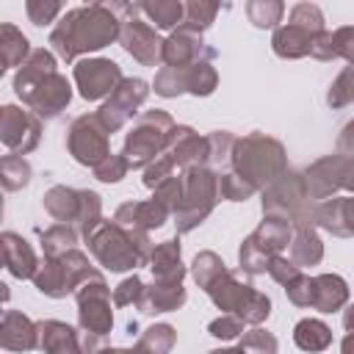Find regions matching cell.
I'll list each match as a JSON object with an SVG mask.
<instances>
[{
    "label": "cell",
    "mask_w": 354,
    "mask_h": 354,
    "mask_svg": "<svg viewBox=\"0 0 354 354\" xmlns=\"http://www.w3.org/2000/svg\"><path fill=\"white\" fill-rule=\"evenodd\" d=\"M119 30V22L113 17L111 6H80L61 17L55 30L50 33V44L58 50L64 61H72L77 53L100 50L105 47Z\"/></svg>",
    "instance_id": "cell-1"
},
{
    "label": "cell",
    "mask_w": 354,
    "mask_h": 354,
    "mask_svg": "<svg viewBox=\"0 0 354 354\" xmlns=\"http://www.w3.org/2000/svg\"><path fill=\"white\" fill-rule=\"evenodd\" d=\"M17 94L44 119L58 116V111L69 102V83L55 72V61L47 50H33L30 61L14 77Z\"/></svg>",
    "instance_id": "cell-2"
},
{
    "label": "cell",
    "mask_w": 354,
    "mask_h": 354,
    "mask_svg": "<svg viewBox=\"0 0 354 354\" xmlns=\"http://www.w3.org/2000/svg\"><path fill=\"white\" fill-rule=\"evenodd\" d=\"M138 232H122L119 227H108V224H97L86 238L91 243V252L97 254V260L113 271H124L130 266H136L144 254L133 249Z\"/></svg>",
    "instance_id": "cell-3"
},
{
    "label": "cell",
    "mask_w": 354,
    "mask_h": 354,
    "mask_svg": "<svg viewBox=\"0 0 354 354\" xmlns=\"http://www.w3.org/2000/svg\"><path fill=\"white\" fill-rule=\"evenodd\" d=\"M94 274L86 266V257L80 252H66L55 260H50L47 266H41L33 277L36 288L47 296H66L72 288H77L80 279H91Z\"/></svg>",
    "instance_id": "cell-4"
},
{
    "label": "cell",
    "mask_w": 354,
    "mask_h": 354,
    "mask_svg": "<svg viewBox=\"0 0 354 354\" xmlns=\"http://www.w3.org/2000/svg\"><path fill=\"white\" fill-rule=\"evenodd\" d=\"M169 127H171V119L166 113H158V111L144 113L138 119V124L130 130L127 144H124V160H127V166L147 163L160 149V144L169 141V133H171Z\"/></svg>",
    "instance_id": "cell-5"
},
{
    "label": "cell",
    "mask_w": 354,
    "mask_h": 354,
    "mask_svg": "<svg viewBox=\"0 0 354 354\" xmlns=\"http://www.w3.org/2000/svg\"><path fill=\"white\" fill-rule=\"evenodd\" d=\"M274 147H277V141L263 138V136H252L238 144L235 163L241 171L249 174L246 180H252V185H257L260 180H271V174L282 166V147L268 155V149H274Z\"/></svg>",
    "instance_id": "cell-6"
},
{
    "label": "cell",
    "mask_w": 354,
    "mask_h": 354,
    "mask_svg": "<svg viewBox=\"0 0 354 354\" xmlns=\"http://www.w3.org/2000/svg\"><path fill=\"white\" fill-rule=\"evenodd\" d=\"M105 133L108 130L100 124L97 116H80V119H75V124L69 130V149H72L75 160L97 169L108 158Z\"/></svg>",
    "instance_id": "cell-7"
},
{
    "label": "cell",
    "mask_w": 354,
    "mask_h": 354,
    "mask_svg": "<svg viewBox=\"0 0 354 354\" xmlns=\"http://www.w3.org/2000/svg\"><path fill=\"white\" fill-rule=\"evenodd\" d=\"M144 97H147V83H144V80H122V86H119V88L111 94V100L100 108V113H97L100 124H102L108 133L116 130V127H122L124 119L133 116L136 105H141Z\"/></svg>",
    "instance_id": "cell-8"
},
{
    "label": "cell",
    "mask_w": 354,
    "mask_h": 354,
    "mask_svg": "<svg viewBox=\"0 0 354 354\" xmlns=\"http://www.w3.org/2000/svg\"><path fill=\"white\" fill-rule=\"evenodd\" d=\"M75 80L80 86V94L86 100H97L108 91L116 88V83H122V72L113 61L97 58V61H80L75 66Z\"/></svg>",
    "instance_id": "cell-9"
},
{
    "label": "cell",
    "mask_w": 354,
    "mask_h": 354,
    "mask_svg": "<svg viewBox=\"0 0 354 354\" xmlns=\"http://www.w3.org/2000/svg\"><path fill=\"white\" fill-rule=\"evenodd\" d=\"M0 130H3V144L8 149H14V152H28L39 141V122H36V116H30L28 111L14 108V105L3 108Z\"/></svg>",
    "instance_id": "cell-10"
},
{
    "label": "cell",
    "mask_w": 354,
    "mask_h": 354,
    "mask_svg": "<svg viewBox=\"0 0 354 354\" xmlns=\"http://www.w3.org/2000/svg\"><path fill=\"white\" fill-rule=\"evenodd\" d=\"M77 301H80V324L83 329L94 332V335H105L113 324L111 310H108V290L105 282L97 279L94 288L83 285V290H77Z\"/></svg>",
    "instance_id": "cell-11"
},
{
    "label": "cell",
    "mask_w": 354,
    "mask_h": 354,
    "mask_svg": "<svg viewBox=\"0 0 354 354\" xmlns=\"http://www.w3.org/2000/svg\"><path fill=\"white\" fill-rule=\"evenodd\" d=\"M122 47L130 55H136L138 61H144V64H155L158 58H163V41L141 19H124V25H122Z\"/></svg>",
    "instance_id": "cell-12"
},
{
    "label": "cell",
    "mask_w": 354,
    "mask_h": 354,
    "mask_svg": "<svg viewBox=\"0 0 354 354\" xmlns=\"http://www.w3.org/2000/svg\"><path fill=\"white\" fill-rule=\"evenodd\" d=\"M39 346L47 354H83L75 329L66 324H58V321L39 324Z\"/></svg>",
    "instance_id": "cell-13"
},
{
    "label": "cell",
    "mask_w": 354,
    "mask_h": 354,
    "mask_svg": "<svg viewBox=\"0 0 354 354\" xmlns=\"http://www.w3.org/2000/svg\"><path fill=\"white\" fill-rule=\"evenodd\" d=\"M315 36H318L315 30H307L296 22H288L274 33V50L282 58H299V55H307L313 50Z\"/></svg>",
    "instance_id": "cell-14"
},
{
    "label": "cell",
    "mask_w": 354,
    "mask_h": 354,
    "mask_svg": "<svg viewBox=\"0 0 354 354\" xmlns=\"http://www.w3.org/2000/svg\"><path fill=\"white\" fill-rule=\"evenodd\" d=\"M39 337V324H30L22 313H6L3 318V346L22 351V348H33Z\"/></svg>",
    "instance_id": "cell-15"
},
{
    "label": "cell",
    "mask_w": 354,
    "mask_h": 354,
    "mask_svg": "<svg viewBox=\"0 0 354 354\" xmlns=\"http://www.w3.org/2000/svg\"><path fill=\"white\" fill-rule=\"evenodd\" d=\"M3 252H6V266L14 277L25 279V277H36V257L30 252V246L14 235V232H6L3 235Z\"/></svg>",
    "instance_id": "cell-16"
},
{
    "label": "cell",
    "mask_w": 354,
    "mask_h": 354,
    "mask_svg": "<svg viewBox=\"0 0 354 354\" xmlns=\"http://www.w3.org/2000/svg\"><path fill=\"white\" fill-rule=\"evenodd\" d=\"M346 282L340 277H332V274H324V277H315L313 279V296H310V304L318 307L321 313H332L337 310L343 301H346Z\"/></svg>",
    "instance_id": "cell-17"
},
{
    "label": "cell",
    "mask_w": 354,
    "mask_h": 354,
    "mask_svg": "<svg viewBox=\"0 0 354 354\" xmlns=\"http://www.w3.org/2000/svg\"><path fill=\"white\" fill-rule=\"evenodd\" d=\"M185 301V293L180 288V282H158L152 288H144L141 296V313H163V310H174Z\"/></svg>",
    "instance_id": "cell-18"
},
{
    "label": "cell",
    "mask_w": 354,
    "mask_h": 354,
    "mask_svg": "<svg viewBox=\"0 0 354 354\" xmlns=\"http://www.w3.org/2000/svg\"><path fill=\"white\" fill-rule=\"evenodd\" d=\"M152 274L158 277V282H180L183 268L177 241H166L152 252Z\"/></svg>",
    "instance_id": "cell-19"
},
{
    "label": "cell",
    "mask_w": 354,
    "mask_h": 354,
    "mask_svg": "<svg viewBox=\"0 0 354 354\" xmlns=\"http://www.w3.org/2000/svg\"><path fill=\"white\" fill-rule=\"evenodd\" d=\"M293 337H296V343H299L301 348H307V351H321V348L329 346L332 332H329V326H324L321 321L307 318V321H301V324L296 326Z\"/></svg>",
    "instance_id": "cell-20"
},
{
    "label": "cell",
    "mask_w": 354,
    "mask_h": 354,
    "mask_svg": "<svg viewBox=\"0 0 354 354\" xmlns=\"http://www.w3.org/2000/svg\"><path fill=\"white\" fill-rule=\"evenodd\" d=\"M0 50H3V64L17 66L22 64V58L28 55V39L14 28V25H3L0 28Z\"/></svg>",
    "instance_id": "cell-21"
},
{
    "label": "cell",
    "mask_w": 354,
    "mask_h": 354,
    "mask_svg": "<svg viewBox=\"0 0 354 354\" xmlns=\"http://www.w3.org/2000/svg\"><path fill=\"white\" fill-rule=\"evenodd\" d=\"M72 243H75V232L64 224H55L53 230L41 232V246H44V254L47 260H55L66 252H72Z\"/></svg>",
    "instance_id": "cell-22"
},
{
    "label": "cell",
    "mask_w": 354,
    "mask_h": 354,
    "mask_svg": "<svg viewBox=\"0 0 354 354\" xmlns=\"http://www.w3.org/2000/svg\"><path fill=\"white\" fill-rule=\"evenodd\" d=\"M138 11L149 14V19L158 28H171L185 17V6L183 3H144V6H138Z\"/></svg>",
    "instance_id": "cell-23"
},
{
    "label": "cell",
    "mask_w": 354,
    "mask_h": 354,
    "mask_svg": "<svg viewBox=\"0 0 354 354\" xmlns=\"http://www.w3.org/2000/svg\"><path fill=\"white\" fill-rule=\"evenodd\" d=\"M290 252H293V260L301 263V266L321 260V243H318V238H315V232H313L310 227H301V230H299V235H296Z\"/></svg>",
    "instance_id": "cell-24"
},
{
    "label": "cell",
    "mask_w": 354,
    "mask_h": 354,
    "mask_svg": "<svg viewBox=\"0 0 354 354\" xmlns=\"http://www.w3.org/2000/svg\"><path fill=\"white\" fill-rule=\"evenodd\" d=\"M221 274H224V263H221L213 252H202V254L194 260V277H196V282H199L205 290H210Z\"/></svg>",
    "instance_id": "cell-25"
},
{
    "label": "cell",
    "mask_w": 354,
    "mask_h": 354,
    "mask_svg": "<svg viewBox=\"0 0 354 354\" xmlns=\"http://www.w3.org/2000/svg\"><path fill=\"white\" fill-rule=\"evenodd\" d=\"M171 343H174V329L171 326H152L141 337L136 354H166L171 348Z\"/></svg>",
    "instance_id": "cell-26"
},
{
    "label": "cell",
    "mask_w": 354,
    "mask_h": 354,
    "mask_svg": "<svg viewBox=\"0 0 354 354\" xmlns=\"http://www.w3.org/2000/svg\"><path fill=\"white\" fill-rule=\"evenodd\" d=\"M28 177H30V169L19 155H6L3 158V183H6L8 191H17L19 185H25Z\"/></svg>",
    "instance_id": "cell-27"
},
{
    "label": "cell",
    "mask_w": 354,
    "mask_h": 354,
    "mask_svg": "<svg viewBox=\"0 0 354 354\" xmlns=\"http://www.w3.org/2000/svg\"><path fill=\"white\" fill-rule=\"evenodd\" d=\"M246 11H249V19H252L257 28H266V25L279 22L285 6H282V3H249Z\"/></svg>",
    "instance_id": "cell-28"
},
{
    "label": "cell",
    "mask_w": 354,
    "mask_h": 354,
    "mask_svg": "<svg viewBox=\"0 0 354 354\" xmlns=\"http://www.w3.org/2000/svg\"><path fill=\"white\" fill-rule=\"evenodd\" d=\"M216 11H218V6L188 3V6H185V17H183V22H185V28H188V30H202V28H207V25H210V19L216 17Z\"/></svg>",
    "instance_id": "cell-29"
},
{
    "label": "cell",
    "mask_w": 354,
    "mask_h": 354,
    "mask_svg": "<svg viewBox=\"0 0 354 354\" xmlns=\"http://www.w3.org/2000/svg\"><path fill=\"white\" fill-rule=\"evenodd\" d=\"M241 348H243V354H274V351H277V340H274L268 332L254 329V332H249V335L243 337Z\"/></svg>",
    "instance_id": "cell-30"
},
{
    "label": "cell",
    "mask_w": 354,
    "mask_h": 354,
    "mask_svg": "<svg viewBox=\"0 0 354 354\" xmlns=\"http://www.w3.org/2000/svg\"><path fill=\"white\" fill-rule=\"evenodd\" d=\"M130 166H127V160L124 158H116V155H108L97 169H94V174L100 177V180H105V183H116V180H122L124 177V171H127Z\"/></svg>",
    "instance_id": "cell-31"
},
{
    "label": "cell",
    "mask_w": 354,
    "mask_h": 354,
    "mask_svg": "<svg viewBox=\"0 0 354 354\" xmlns=\"http://www.w3.org/2000/svg\"><path fill=\"white\" fill-rule=\"evenodd\" d=\"M58 11H61L58 3H39V0H30L28 3V17H30L33 25H47Z\"/></svg>",
    "instance_id": "cell-32"
},
{
    "label": "cell",
    "mask_w": 354,
    "mask_h": 354,
    "mask_svg": "<svg viewBox=\"0 0 354 354\" xmlns=\"http://www.w3.org/2000/svg\"><path fill=\"white\" fill-rule=\"evenodd\" d=\"M332 47L335 55H343L354 64V28H340L337 33H332Z\"/></svg>",
    "instance_id": "cell-33"
},
{
    "label": "cell",
    "mask_w": 354,
    "mask_h": 354,
    "mask_svg": "<svg viewBox=\"0 0 354 354\" xmlns=\"http://www.w3.org/2000/svg\"><path fill=\"white\" fill-rule=\"evenodd\" d=\"M238 332H243V318H235V315H221L218 321L210 324V335L216 337H235Z\"/></svg>",
    "instance_id": "cell-34"
},
{
    "label": "cell",
    "mask_w": 354,
    "mask_h": 354,
    "mask_svg": "<svg viewBox=\"0 0 354 354\" xmlns=\"http://www.w3.org/2000/svg\"><path fill=\"white\" fill-rule=\"evenodd\" d=\"M144 296V288H141V279L133 277V279H124L116 290V304H127L130 299H141Z\"/></svg>",
    "instance_id": "cell-35"
},
{
    "label": "cell",
    "mask_w": 354,
    "mask_h": 354,
    "mask_svg": "<svg viewBox=\"0 0 354 354\" xmlns=\"http://www.w3.org/2000/svg\"><path fill=\"white\" fill-rule=\"evenodd\" d=\"M340 147L354 149V122H351V124H346V130H343V136H340Z\"/></svg>",
    "instance_id": "cell-36"
},
{
    "label": "cell",
    "mask_w": 354,
    "mask_h": 354,
    "mask_svg": "<svg viewBox=\"0 0 354 354\" xmlns=\"http://www.w3.org/2000/svg\"><path fill=\"white\" fill-rule=\"evenodd\" d=\"M343 324H346L348 329H354V304L348 307V313H346V318H343Z\"/></svg>",
    "instance_id": "cell-37"
},
{
    "label": "cell",
    "mask_w": 354,
    "mask_h": 354,
    "mask_svg": "<svg viewBox=\"0 0 354 354\" xmlns=\"http://www.w3.org/2000/svg\"><path fill=\"white\" fill-rule=\"evenodd\" d=\"M210 354H243V348H227V351H210Z\"/></svg>",
    "instance_id": "cell-38"
},
{
    "label": "cell",
    "mask_w": 354,
    "mask_h": 354,
    "mask_svg": "<svg viewBox=\"0 0 354 354\" xmlns=\"http://www.w3.org/2000/svg\"><path fill=\"white\" fill-rule=\"evenodd\" d=\"M100 354H136V351H122V348H113V351H100Z\"/></svg>",
    "instance_id": "cell-39"
}]
</instances>
